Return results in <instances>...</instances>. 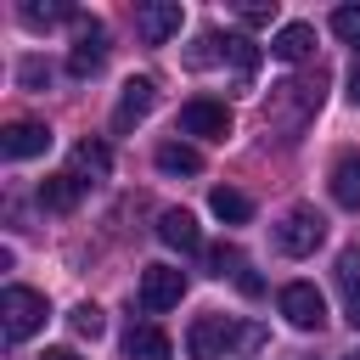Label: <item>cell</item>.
Segmentation results:
<instances>
[{"instance_id":"obj_1","label":"cell","mask_w":360,"mask_h":360,"mask_svg":"<svg viewBox=\"0 0 360 360\" xmlns=\"http://www.w3.org/2000/svg\"><path fill=\"white\" fill-rule=\"evenodd\" d=\"M45 315H51L45 292H34V287H17V281L0 292V326H6V338H11V343H28V338L45 326Z\"/></svg>"},{"instance_id":"obj_2","label":"cell","mask_w":360,"mask_h":360,"mask_svg":"<svg viewBox=\"0 0 360 360\" xmlns=\"http://www.w3.org/2000/svg\"><path fill=\"white\" fill-rule=\"evenodd\" d=\"M321 242H326V219H321L309 202H298V208L281 214V225H276V248H281L287 259H309Z\"/></svg>"},{"instance_id":"obj_3","label":"cell","mask_w":360,"mask_h":360,"mask_svg":"<svg viewBox=\"0 0 360 360\" xmlns=\"http://www.w3.org/2000/svg\"><path fill=\"white\" fill-rule=\"evenodd\" d=\"M180 298H186V270H174V264H146L141 270V309L146 315H163Z\"/></svg>"},{"instance_id":"obj_4","label":"cell","mask_w":360,"mask_h":360,"mask_svg":"<svg viewBox=\"0 0 360 360\" xmlns=\"http://www.w3.org/2000/svg\"><path fill=\"white\" fill-rule=\"evenodd\" d=\"M73 28H79V39H73V51H68V73L73 79H90L101 62H107V28L96 22V17H73Z\"/></svg>"},{"instance_id":"obj_5","label":"cell","mask_w":360,"mask_h":360,"mask_svg":"<svg viewBox=\"0 0 360 360\" xmlns=\"http://www.w3.org/2000/svg\"><path fill=\"white\" fill-rule=\"evenodd\" d=\"M281 315H287L298 332H321V326H326V298H321V287L287 281V287H281Z\"/></svg>"},{"instance_id":"obj_6","label":"cell","mask_w":360,"mask_h":360,"mask_svg":"<svg viewBox=\"0 0 360 360\" xmlns=\"http://www.w3.org/2000/svg\"><path fill=\"white\" fill-rule=\"evenodd\" d=\"M236 338H242V326H231L225 315H197L186 332V349H191V360H219Z\"/></svg>"},{"instance_id":"obj_7","label":"cell","mask_w":360,"mask_h":360,"mask_svg":"<svg viewBox=\"0 0 360 360\" xmlns=\"http://www.w3.org/2000/svg\"><path fill=\"white\" fill-rule=\"evenodd\" d=\"M180 129H186V135H197V141H225V135H231V107H225V101L197 96V101H186V107H180Z\"/></svg>"},{"instance_id":"obj_8","label":"cell","mask_w":360,"mask_h":360,"mask_svg":"<svg viewBox=\"0 0 360 360\" xmlns=\"http://www.w3.org/2000/svg\"><path fill=\"white\" fill-rule=\"evenodd\" d=\"M180 22H186V11H180L174 0H158V6H141V11H135V34H141L146 45H169V39L180 34Z\"/></svg>"},{"instance_id":"obj_9","label":"cell","mask_w":360,"mask_h":360,"mask_svg":"<svg viewBox=\"0 0 360 360\" xmlns=\"http://www.w3.org/2000/svg\"><path fill=\"white\" fill-rule=\"evenodd\" d=\"M51 146V129L45 124H34V118H17V124H6V135H0V152L11 158V163H22V158H39Z\"/></svg>"},{"instance_id":"obj_10","label":"cell","mask_w":360,"mask_h":360,"mask_svg":"<svg viewBox=\"0 0 360 360\" xmlns=\"http://www.w3.org/2000/svg\"><path fill=\"white\" fill-rule=\"evenodd\" d=\"M152 101H158V84L152 79H129L124 96H118V107H112V129H135L152 112Z\"/></svg>"},{"instance_id":"obj_11","label":"cell","mask_w":360,"mask_h":360,"mask_svg":"<svg viewBox=\"0 0 360 360\" xmlns=\"http://www.w3.org/2000/svg\"><path fill=\"white\" fill-rule=\"evenodd\" d=\"M158 236H163V248H174V253H197V248H202V231H197V219H191L186 208H163V214H158Z\"/></svg>"},{"instance_id":"obj_12","label":"cell","mask_w":360,"mask_h":360,"mask_svg":"<svg viewBox=\"0 0 360 360\" xmlns=\"http://www.w3.org/2000/svg\"><path fill=\"white\" fill-rule=\"evenodd\" d=\"M124 354H129V360H174V343L163 338V326L141 321V326L124 332Z\"/></svg>"},{"instance_id":"obj_13","label":"cell","mask_w":360,"mask_h":360,"mask_svg":"<svg viewBox=\"0 0 360 360\" xmlns=\"http://www.w3.org/2000/svg\"><path fill=\"white\" fill-rule=\"evenodd\" d=\"M79 197H84V180H79V174H51V180H39V208H51V214L79 208Z\"/></svg>"},{"instance_id":"obj_14","label":"cell","mask_w":360,"mask_h":360,"mask_svg":"<svg viewBox=\"0 0 360 360\" xmlns=\"http://www.w3.org/2000/svg\"><path fill=\"white\" fill-rule=\"evenodd\" d=\"M332 202L338 208H360V152H343L332 163Z\"/></svg>"},{"instance_id":"obj_15","label":"cell","mask_w":360,"mask_h":360,"mask_svg":"<svg viewBox=\"0 0 360 360\" xmlns=\"http://www.w3.org/2000/svg\"><path fill=\"white\" fill-rule=\"evenodd\" d=\"M68 174H79L84 186H90V180H107V174H112V152H107L101 141H79V146H73V169H68Z\"/></svg>"},{"instance_id":"obj_16","label":"cell","mask_w":360,"mask_h":360,"mask_svg":"<svg viewBox=\"0 0 360 360\" xmlns=\"http://www.w3.org/2000/svg\"><path fill=\"white\" fill-rule=\"evenodd\" d=\"M270 51H276L281 62H304V56L315 51V28H309V22H287V28L270 39Z\"/></svg>"},{"instance_id":"obj_17","label":"cell","mask_w":360,"mask_h":360,"mask_svg":"<svg viewBox=\"0 0 360 360\" xmlns=\"http://www.w3.org/2000/svg\"><path fill=\"white\" fill-rule=\"evenodd\" d=\"M208 208H214V219H225V225H248V214H253V202H248L242 191H231V186H214V191H208Z\"/></svg>"},{"instance_id":"obj_18","label":"cell","mask_w":360,"mask_h":360,"mask_svg":"<svg viewBox=\"0 0 360 360\" xmlns=\"http://www.w3.org/2000/svg\"><path fill=\"white\" fill-rule=\"evenodd\" d=\"M360 253H343L338 259V281H343V321L349 326H360Z\"/></svg>"},{"instance_id":"obj_19","label":"cell","mask_w":360,"mask_h":360,"mask_svg":"<svg viewBox=\"0 0 360 360\" xmlns=\"http://www.w3.org/2000/svg\"><path fill=\"white\" fill-rule=\"evenodd\" d=\"M158 169H163V174H197L202 158H197V146H186V141H163V146H158Z\"/></svg>"},{"instance_id":"obj_20","label":"cell","mask_w":360,"mask_h":360,"mask_svg":"<svg viewBox=\"0 0 360 360\" xmlns=\"http://www.w3.org/2000/svg\"><path fill=\"white\" fill-rule=\"evenodd\" d=\"M68 326H73L79 338H101V332H107V315H101L96 304H73V315H68Z\"/></svg>"},{"instance_id":"obj_21","label":"cell","mask_w":360,"mask_h":360,"mask_svg":"<svg viewBox=\"0 0 360 360\" xmlns=\"http://www.w3.org/2000/svg\"><path fill=\"white\" fill-rule=\"evenodd\" d=\"M225 56H231L242 73H253V68H259V45H253L248 34H225Z\"/></svg>"},{"instance_id":"obj_22","label":"cell","mask_w":360,"mask_h":360,"mask_svg":"<svg viewBox=\"0 0 360 360\" xmlns=\"http://www.w3.org/2000/svg\"><path fill=\"white\" fill-rule=\"evenodd\" d=\"M208 276H242V253L231 248V242H219V248H208Z\"/></svg>"},{"instance_id":"obj_23","label":"cell","mask_w":360,"mask_h":360,"mask_svg":"<svg viewBox=\"0 0 360 360\" xmlns=\"http://www.w3.org/2000/svg\"><path fill=\"white\" fill-rule=\"evenodd\" d=\"M332 34L360 51V6H338V11H332Z\"/></svg>"},{"instance_id":"obj_24","label":"cell","mask_w":360,"mask_h":360,"mask_svg":"<svg viewBox=\"0 0 360 360\" xmlns=\"http://www.w3.org/2000/svg\"><path fill=\"white\" fill-rule=\"evenodd\" d=\"M17 17H22V22H28V28H51V22H62V17H68V22H73V17H79V11H68V6H22V11H17Z\"/></svg>"},{"instance_id":"obj_25","label":"cell","mask_w":360,"mask_h":360,"mask_svg":"<svg viewBox=\"0 0 360 360\" xmlns=\"http://www.w3.org/2000/svg\"><path fill=\"white\" fill-rule=\"evenodd\" d=\"M17 79H22V90H45V84H51V62L22 56V62H17Z\"/></svg>"},{"instance_id":"obj_26","label":"cell","mask_w":360,"mask_h":360,"mask_svg":"<svg viewBox=\"0 0 360 360\" xmlns=\"http://www.w3.org/2000/svg\"><path fill=\"white\" fill-rule=\"evenodd\" d=\"M242 22H248V28H264V22H276V0H270V6H242Z\"/></svg>"},{"instance_id":"obj_27","label":"cell","mask_w":360,"mask_h":360,"mask_svg":"<svg viewBox=\"0 0 360 360\" xmlns=\"http://www.w3.org/2000/svg\"><path fill=\"white\" fill-rule=\"evenodd\" d=\"M236 281H242V292H248V298H253V292H264V281H259V276H253V270H242V276H236Z\"/></svg>"},{"instance_id":"obj_28","label":"cell","mask_w":360,"mask_h":360,"mask_svg":"<svg viewBox=\"0 0 360 360\" xmlns=\"http://www.w3.org/2000/svg\"><path fill=\"white\" fill-rule=\"evenodd\" d=\"M349 101H354V107H360V68H354V73H349Z\"/></svg>"},{"instance_id":"obj_29","label":"cell","mask_w":360,"mask_h":360,"mask_svg":"<svg viewBox=\"0 0 360 360\" xmlns=\"http://www.w3.org/2000/svg\"><path fill=\"white\" fill-rule=\"evenodd\" d=\"M39 360H79V354H73V349H45Z\"/></svg>"},{"instance_id":"obj_30","label":"cell","mask_w":360,"mask_h":360,"mask_svg":"<svg viewBox=\"0 0 360 360\" xmlns=\"http://www.w3.org/2000/svg\"><path fill=\"white\" fill-rule=\"evenodd\" d=\"M343 360H360V349H354V354H343Z\"/></svg>"}]
</instances>
